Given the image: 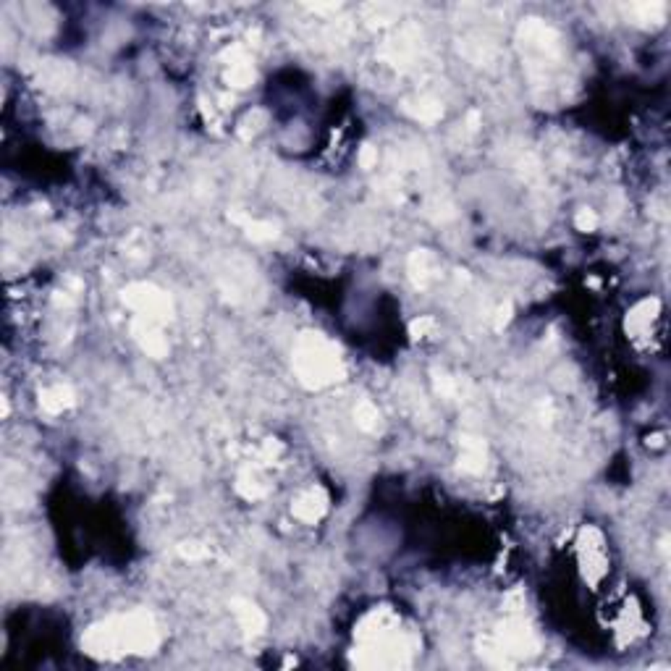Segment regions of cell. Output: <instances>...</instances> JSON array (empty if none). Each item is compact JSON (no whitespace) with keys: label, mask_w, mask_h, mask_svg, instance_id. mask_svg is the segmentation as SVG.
Here are the masks:
<instances>
[{"label":"cell","mask_w":671,"mask_h":671,"mask_svg":"<svg viewBox=\"0 0 671 671\" xmlns=\"http://www.w3.org/2000/svg\"><path fill=\"white\" fill-rule=\"evenodd\" d=\"M296 370L307 386H323L341 378V362L336 349L320 336H307L296 349Z\"/></svg>","instance_id":"6da1fadb"},{"label":"cell","mask_w":671,"mask_h":671,"mask_svg":"<svg viewBox=\"0 0 671 671\" xmlns=\"http://www.w3.org/2000/svg\"><path fill=\"white\" fill-rule=\"evenodd\" d=\"M123 302L132 305L139 315H144L147 320H168L171 317V302L168 296L160 294L158 289L147 284H134L123 291Z\"/></svg>","instance_id":"7a4b0ae2"},{"label":"cell","mask_w":671,"mask_h":671,"mask_svg":"<svg viewBox=\"0 0 671 671\" xmlns=\"http://www.w3.org/2000/svg\"><path fill=\"white\" fill-rule=\"evenodd\" d=\"M326 506H328L326 493L320 488H312V490H305V493L294 501V514L299 519H305V522H315V519L323 517Z\"/></svg>","instance_id":"3957f363"},{"label":"cell","mask_w":671,"mask_h":671,"mask_svg":"<svg viewBox=\"0 0 671 671\" xmlns=\"http://www.w3.org/2000/svg\"><path fill=\"white\" fill-rule=\"evenodd\" d=\"M462 448L464 454L459 457V467L464 472H483L485 467V443L480 438H462Z\"/></svg>","instance_id":"277c9868"},{"label":"cell","mask_w":671,"mask_h":671,"mask_svg":"<svg viewBox=\"0 0 671 671\" xmlns=\"http://www.w3.org/2000/svg\"><path fill=\"white\" fill-rule=\"evenodd\" d=\"M234 611H236V616H239V624H242V630H244L247 635H257V632L265 630L263 611L257 609L254 603H249V600H236V603H234Z\"/></svg>","instance_id":"5b68a950"},{"label":"cell","mask_w":671,"mask_h":671,"mask_svg":"<svg viewBox=\"0 0 671 671\" xmlns=\"http://www.w3.org/2000/svg\"><path fill=\"white\" fill-rule=\"evenodd\" d=\"M134 333H137V338H139V344H142V349L147 352V354L163 357L165 352H168V344H165L163 336L153 328V320H147L144 326H137L134 328Z\"/></svg>","instance_id":"8992f818"},{"label":"cell","mask_w":671,"mask_h":671,"mask_svg":"<svg viewBox=\"0 0 671 671\" xmlns=\"http://www.w3.org/2000/svg\"><path fill=\"white\" fill-rule=\"evenodd\" d=\"M40 401H42V407L48 409V412H63L66 407H71V404H74V394H71V388L55 386V388L42 391Z\"/></svg>","instance_id":"52a82bcc"},{"label":"cell","mask_w":671,"mask_h":671,"mask_svg":"<svg viewBox=\"0 0 671 671\" xmlns=\"http://www.w3.org/2000/svg\"><path fill=\"white\" fill-rule=\"evenodd\" d=\"M226 79L234 84V87H249L254 79V71L252 66L247 61L242 63H231V69H228V74H226Z\"/></svg>","instance_id":"ba28073f"},{"label":"cell","mask_w":671,"mask_h":671,"mask_svg":"<svg viewBox=\"0 0 671 671\" xmlns=\"http://www.w3.org/2000/svg\"><path fill=\"white\" fill-rule=\"evenodd\" d=\"M417 105H420V108H409V113H412L415 118H420V121H425V123L441 118V113H443L441 102H436V100H420Z\"/></svg>","instance_id":"9c48e42d"},{"label":"cell","mask_w":671,"mask_h":671,"mask_svg":"<svg viewBox=\"0 0 671 671\" xmlns=\"http://www.w3.org/2000/svg\"><path fill=\"white\" fill-rule=\"evenodd\" d=\"M357 425L362 427V430H375L378 412L373 404H359V407H357Z\"/></svg>","instance_id":"30bf717a"},{"label":"cell","mask_w":671,"mask_h":671,"mask_svg":"<svg viewBox=\"0 0 671 671\" xmlns=\"http://www.w3.org/2000/svg\"><path fill=\"white\" fill-rule=\"evenodd\" d=\"M247 236L254 242H270L275 236L273 223H247Z\"/></svg>","instance_id":"8fae6325"},{"label":"cell","mask_w":671,"mask_h":671,"mask_svg":"<svg viewBox=\"0 0 671 671\" xmlns=\"http://www.w3.org/2000/svg\"><path fill=\"white\" fill-rule=\"evenodd\" d=\"M595 226H598V218H595L593 210H580V213H577V228H580V231H593Z\"/></svg>","instance_id":"7c38bea8"},{"label":"cell","mask_w":671,"mask_h":671,"mask_svg":"<svg viewBox=\"0 0 671 671\" xmlns=\"http://www.w3.org/2000/svg\"><path fill=\"white\" fill-rule=\"evenodd\" d=\"M181 556H186V559H200V556H205V548H200L197 543H186V546H181Z\"/></svg>","instance_id":"4fadbf2b"},{"label":"cell","mask_w":671,"mask_h":671,"mask_svg":"<svg viewBox=\"0 0 671 671\" xmlns=\"http://www.w3.org/2000/svg\"><path fill=\"white\" fill-rule=\"evenodd\" d=\"M375 160H378V155H375V150H373V147H365V150H362V155H359V163L365 165V168H370V165L375 163Z\"/></svg>","instance_id":"5bb4252c"}]
</instances>
